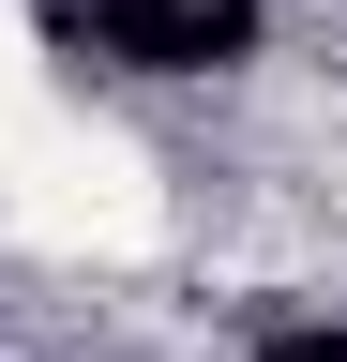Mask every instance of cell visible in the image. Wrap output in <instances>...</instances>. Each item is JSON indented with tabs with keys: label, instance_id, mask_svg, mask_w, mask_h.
Wrapping results in <instances>:
<instances>
[{
	"label": "cell",
	"instance_id": "6da1fadb",
	"mask_svg": "<svg viewBox=\"0 0 347 362\" xmlns=\"http://www.w3.org/2000/svg\"><path fill=\"white\" fill-rule=\"evenodd\" d=\"M91 61H136V76H211L257 45V0H91L76 16Z\"/></svg>",
	"mask_w": 347,
	"mask_h": 362
},
{
	"label": "cell",
	"instance_id": "7a4b0ae2",
	"mask_svg": "<svg viewBox=\"0 0 347 362\" xmlns=\"http://www.w3.org/2000/svg\"><path fill=\"white\" fill-rule=\"evenodd\" d=\"M272 362H347V332H287V347H272Z\"/></svg>",
	"mask_w": 347,
	"mask_h": 362
}]
</instances>
